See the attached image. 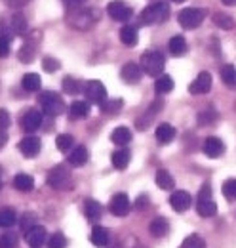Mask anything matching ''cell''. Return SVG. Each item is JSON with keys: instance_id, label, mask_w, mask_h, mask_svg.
I'll use <instances>...</instances> for the list:
<instances>
[{"instance_id": "obj_55", "label": "cell", "mask_w": 236, "mask_h": 248, "mask_svg": "<svg viewBox=\"0 0 236 248\" xmlns=\"http://www.w3.org/2000/svg\"><path fill=\"white\" fill-rule=\"evenodd\" d=\"M174 2H185V0H174Z\"/></svg>"}, {"instance_id": "obj_54", "label": "cell", "mask_w": 236, "mask_h": 248, "mask_svg": "<svg viewBox=\"0 0 236 248\" xmlns=\"http://www.w3.org/2000/svg\"><path fill=\"white\" fill-rule=\"evenodd\" d=\"M0 189H2V170H0Z\"/></svg>"}, {"instance_id": "obj_13", "label": "cell", "mask_w": 236, "mask_h": 248, "mask_svg": "<svg viewBox=\"0 0 236 248\" xmlns=\"http://www.w3.org/2000/svg\"><path fill=\"white\" fill-rule=\"evenodd\" d=\"M202 149H204V153H206L209 158H217V156H221L225 153V143H223V140H219V138H215V136H209V138L204 140Z\"/></svg>"}, {"instance_id": "obj_45", "label": "cell", "mask_w": 236, "mask_h": 248, "mask_svg": "<svg viewBox=\"0 0 236 248\" xmlns=\"http://www.w3.org/2000/svg\"><path fill=\"white\" fill-rule=\"evenodd\" d=\"M34 221H36V216L32 212H25L23 217H21V229L27 233L30 227H34Z\"/></svg>"}, {"instance_id": "obj_15", "label": "cell", "mask_w": 236, "mask_h": 248, "mask_svg": "<svg viewBox=\"0 0 236 248\" xmlns=\"http://www.w3.org/2000/svg\"><path fill=\"white\" fill-rule=\"evenodd\" d=\"M25 241L30 248H40L46 243V229L42 225H34L25 233Z\"/></svg>"}, {"instance_id": "obj_18", "label": "cell", "mask_w": 236, "mask_h": 248, "mask_svg": "<svg viewBox=\"0 0 236 248\" xmlns=\"http://www.w3.org/2000/svg\"><path fill=\"white\" fill-rule=\"evenodd\" d=\"M154 136H156V140H158V143H160V145H166V143L174 141V138H176V128H174L172 124L162 123V124H158V126H156Z\"/></svg>"}, {"instance_id": "obj_53", "label": "cell", "mask_w": 236, "mask_h": 248, "mask_svg": "<svg viewBox=\"0 0 236 248\" xmlns=\"http://www.w3.org/2000/svg\"><path fill=\"white\" fill-rule=\"evenodd\" d=\"M73 2H76V4H84V2H88V0H73Z\"/></svg>"}, {"instance_id": "obj_48", "label": "cell", "mask_w": 236, "mask_h": 248, "mask_svg": "<svg viewBox=\"0 0 236 248\" xmlns=\"http://www.w3.org/2000/svg\"><path fill=\"white\" fill-rule=\"evenodd\" d=\"M12 34H14V31H10V29H8V25H6L4 21H0V38L10 40V38H12Z\"/></svg>"}, {"instance_id": "obj_8", "label": "cell", "mask_w": 236, "mask_h": 248, "mask_svg": "<svg viewBox=\"0 0 236 248\" xmlns=\"http://www.w3.org/2000/svg\"><path fill=\"white\" fill-rule=\"evenodd\" d=\"M107 12H109V16H111L115 21H128V19L133 16V10H132L128 4H124L122 0H113V2L107 6Z\"/></svg>"}, {"instance_id": "obj_27", "label": "cell", "mask_w": 236, "mask_h": 248, "mask_svg": "<svg viewBox=\"0 0 236 248\" xmlns=\"http://www.w3.org/2000/svg\"><path fill=\"white\" fill-rule=\"evenodd\" d=\"M14 187L17 189V191H21V193H27V191H32V187H34V180H32V176L29 174H17L15 178H14Z\"/></svg>"}, {"instance_id": "obj_6", "label": "cell", "mask_w": 236, "mask_h": 248, "mask_svg": "<svg viewBox=\"0 0 236 248\" xmlns=\"http://www.w3.org/2000/svg\"><path fill=\"white\" fill-rule=\"evenodd\" d=\"M84 93H86L89 103H93V105H103L107 101V90L101 80H88L84 86Z\"/></svg>"}, {"instance_id": "obj_33", "label": "cell", "mask_w": 236, "mask_h": 248, "mask_svg": "<svg viewBox=\"0 0 236 248\" xmlns=\"http://www.w3.org/2000/svg\"><path fill=\"white\" fill-rule=\"evenodd\" d=\"M221 80L225 82V86L236 88V67L235 65H225L221 69Z\"/></svg>"}, {"instance_id": "obj_4", "label": "cell", "mask_w": 236, "mask_h": 248, "mask_svg": "<svg viewBox=\"0 0 236 248\" xmlns=\"http://www.w3.org/2000/svg\"><path fill=\"white\" fill-rule=\"evenodd\" d=\"M141 69L143 73H147L148 77H160L162 71H164V65H166V60L160 52H147L141 56Z\"/></svg>"}, {"instance_id": "obj_36", "label": "cell", "mask_w": 236, "mask_h": 248, "mask_svg": "<svg viewBox=\"0 0 236 248\" xmlns=\"http://www.w3.org/2000/svg\"><path fill=\"white\" fill-rule=\"evenodd\" d=\"M15 210H12V208H2L0 210V227H12L14 223H15Z\"/></svg>"}, {"instance_id": "obj_34", "label": "cell", "mask_w": 236, "mask_h": 248, "mask_svg": "<svg viewBox=\"0 0 236 248\" xmlns=\"http://www.w3.org/2000/svg\"><path fill=\"white\" fill-rule=\"evenodd\" d=\"M179 248H206V241H204L200 235L192 233V235H189V237L181 243V247Z\"/></svg>"}, {"instance_id": "obj_28", "label": "cell", "mask_w": 236, "mask_h": 248, "mask_svg": "<svg viewBox=\"0 0 236 248\" xmlns=\"http://www.w3.org/2000/svg\"><path fill=\"white\" fill-rule=\"evenodd\" d=\"M40 77L36 75V73H27V75H23V78H21V86H23V90H27V92H38L40 90Z\"/></svg>"}, {"instance_id": "obj_22", "label": "cell", "mask_w": 236, "mask_h": 248, "mask_svg": "<svg viewBox=\"0 0 236 248\" xmlns=\"http://www.w3.org/2000/svg\"><path fill=\"white\" fill-rule=\"evenodd\" d=\"M162 101L158 99V101H154V103H150V107L147 109V113H145V117L143 119H139L137 123H135V126L139 128V130H147L148 123H150V119H154V115H158L160 113V109H162Z\"/></svg>"}, {"instance_id": "obj_16", "label": "cell", "mask_w": 236, "mask_h": 248, "mask_svg": "<svg viewBox=\"0 0 236 248\" xmlns=\"http://www.w3.org/2000/svg\"><path fill=\"white\" fill-rule=\"evenodd\" d=\"M19 151L27 158H32L40 153V140L36 136H27L19 141Z\"/></svg>"}, {"instance_id": "obj_44", "label": "cell", "mask_w": 236, "mask_h": 248, "mask_svg": "<svg viewBox=\"0 0 236 248\" xmlns=\"http://www.w3.org/2000/svg\"><path fill=\"white\" fill-rule=\"evenodd\" d=\"M19 60L23 63H29L34 60V48L32 46H29V44H25L21 50H19Z\"/></svg>"}, {"instance_id": "obj_37", "label": "cell", "mask_w": 236, "mask_h": 248, "mask_svg": "<svg viewBox=\"0 0 236 248\" xmlns=\"http://www.w3.org/2000/svg\"><path fill=\"white\" fill-rule=\"evenodd\" d=\"M12 31H14V34H23L27 31V19L21 14H15L12 17Z\"/></svg>"}, {"instance_id": "obj_5", "label": "cell", "mask_w": 236, "mask_h": 248, "mask_svg": "<svg viewBox=\"0 0 236 248\" xmlns=\"http://www.w3.org/2000/svg\"><path fill=\"white\" fill-rule=\"evenodd\" d=\"M196 212L202 217H211L217 214V204L211 199V189L209 186H204L198 193V202H196Z\"/></svg>"}, {"instance_id": "obj_47", "label": "cell", "mask_w": 236, "mask_h": 248, "mask_svg": "<svg viewBox=\"0 0 236 248\" xmlns=\"http://www.w3.org/2000/svg\"><path fill=\"white\" fill-rule=\"evenodd\" d=\"M12 123V119H10V113L6 111V109H0V132H4L8 126Z\"/></svg>"}, {"instance_id": "obj_38", "label": "cell", "mask_w": 236, "mask_h": 248, "mask_svg": "<svg viewBox=\"0 0 236 248\" xmlns=\"http://www.w3.org/2000/svg\"><path fill=\"white\" fill-rule=\"evenodd\" d=\"M73 143H74V138L71 136V134H59L58 140H56V147H58L59 151H69L71 147H73Z\"/></svg>"}, {"instance_id": "obj_14", "label": "cell", "mask_w": 236, "mask_h": 248, "mask_svg": "<svg viewBox=\"0 0 236 248\" xmlns=\"http://www.w3.org/2000/svg\"><path fill=\"white\" fill-rule=\"evenodd\" d=\"M191 202H192V199H191V195L187 191H174L172 197H170V204H172V208L176 212L189 210L191 208Z\"/></svg>"}, {"instance_id": "obj_23", "label": "cell", "mask_w": 236, "mask_h": 248, "mask_svg": "<svg viewBox=\"0 0 236 248\" xmlns=\"http://www.w3.org/2000/svg\"><path fill=\"white\" fill-rule=\"evenodd\" d=\"M89 113V105L86 101H73L71 107H69V117L73 121H78V119H86Z\"/></svg>"}, {"instance_id": "obj_31", "label": "cell", "mask_w": 236, "mask_h": 248, "mask_svg": "<svg viewBox=\"0 0 236 248\" xmlns=\"http://www.w3.org/2000/svg\"><path fill=\"white\" fill-rule=\"evenodd\" d=\"M84 212H86V217H88V219H99L101 214H103V208H101V204H99L97 201L88 199V201L84 202Z\"/></svg>"}, {"instance_id": "obj_2", "label": "cell", "mask_w": 236, "mask_h": 248, "mask_svg": "<svg viewBox=\"0 0 236 248\" xmlns=\"http://www.w3.org/2000/svg\"><path fill=\"white\" fill-rule=\"evenodd\" d=\"M38 103L42 107V111L50 117H58L65 111V101L58 92H52V90H46L38 95Z\"/></svg>"}, {"instance_id": "obj_10", "label": "cell", "mask_w": 236, "mask_h": 248, "mask_svg": "<svg viewBox=\"0 0 236 248\" xmlns=\"http://www.w3.org/2000/svg\"><path fill=\"white\" fill-rule=\"evenodd\" d=\"M141 75H143V69H141L139 63H135V62H128L124 67H122V71H120L122 80L128 82V84H135V82H139V80H141Z\"/></svg>"}, {"instance_id": "obj_46", "label": "cell", "mask_w": 236, "mask_h": 248, "mask_svg": "<svg viewBox=\"0 0 236 248\" xmlns=\"http://www.w3.org/2000/svg\"><path fill=\"white\" fill-rule=\"evenodd\" d=\"M215 119H217V113L211 111V109H209V111H202V113L198 115V123L200 124H209V123H213Z\"/></svg>"}, {"instance_id": "obj_43", "label": "cell", "mask_w": 236, "mask_h": 248, "mask_svg": "<svg viewBox=\"0 0 236 248\" xmlns=\"http://www.w3.org/2000/svg\"><path fill=\"white\" fill-rule=\"evenodd\" d=\"M59 65H61V63H59L56 58H50V56H46V58L42 60V69H44L46 73H56L59 69Z\"/></svg>"}, {"instance_id": "obj_42", "label": "cell", "mask_w": 236, "mask_h": 248, "mask_svg": "<svg viewBox=\"0 0 236 248\" xmlns=\"http://www.w3.org/2000/svg\"><path fill=\"white\" fill-rule=\"evenodd\" d=\"M67 247V239L63 233H54L48 241V248H65Z\"/></svg>"}, {"instance_id": "obj_9", "label": "cell", "mask_w": 236, "mask_h": 248, "mask_svg": "<svg viewBox=\"0 0 236 248\" xmlns=\"http://www.w3.org/2000/svg\"><path fill=\"white\" fill-rule=\"evenodd\" d=\"M69 184V172H67V168L65 166H54L52 170H50V174H48V186L54 187V189H63V187Z\"/></svg>"}, {"instance_id": "obj_29", "label": "cell", "mask_w": 236, "mask_h": 248, "mask_svg": "<svg viewBox=\"0 0 236 248\" xmlns=\"http://www.w3.org/2000/svg\"><path fill=\"white\" fill-rule=\"evenodd\" d=\"M137 29L135 27H132V25H126V27H122L120 29V40H122V44H126V46H135L137 44Z\"/></svg>"}, {"instance_id": "obj_39", "label": "cell", "mask_w": 236, "mask_h": 248, "mask_svg": "<svg viewBox=\"0 0 236 248\" xmlns=\"http://www.w3.org/2000/svg\"><path fill=\"white\" fill-rule=\"evenodd\" d=\"M221 193H223V197L225 199H229V201H236V178H231V180H227L223 187H221Z\"/></svg>"}, {"instance_id": "obj_52", "label": "cell", "mask_w": 236, "mask_h": 248, "mask_svg": "<svg viewBox=\"0 0 236 248\" xmlns=\"http://www.w3.org/2000/svg\"><path fill=\"white\" fill-rule=\"evenodd\" d=\"M223 4H227V6H236V0H223Z\"/></svg>"}, {"instance_id": "obj_21", "label": "cell", "mask_w": 236, "mask_h": 248, "mask_svg": "<svg viewBox=\"0 0 236 248\" xmlns=\"http://www.w3.org/2000/svg\"><path fill=\"white\" fill-rule=\"evenodd\" d=\"M67 160H69V164H73V166H84L86 162H88V149L84 147V145H78L76 149H73L71 151V155L67 156Z\"/></svg>"}, {"instance_id": "obj_19", "label": "cell", "mask_w": 236, "mask_h": 248, "mask_svg": "<svg viewBox=\"0 0 236 248\" xmlns=\"http://www.w3.org/2000/svg\"><path fill=\"white\" fill-rule=\"evenodd\" d=\"M109 239H111V235H109V229L107 227H101V225H95L93 229H91V235H89V241L95 245V247L103 248L109 245Z\"/></svg>"}, {"instance_id": "obj_49", "label": "cell", "mask_w": 236, "mask_h": 248, "mask_svg": "<svg viewBox=\"0 0 236 248\" xmlns=\"http://www.w3.org/2000/svg\"><path fill=\"white\" fill-rule=\"evenodd\" d=\"M147 206H148V197H147V195L137 197V201H135V208H137V210H145Z\"/></svg>"}, {"instance_id": "obj_51", "label": "cell", "mask_w": 236, "mask_h": 248, "mask_svg": "<svg viewBox=\"0 0 236 248\" xmlns=\"http://www.w3.org/2000/svg\"><path fill=\"white\" fill-rule=\"evenodd\" d=\"M6 141H8V136H6L4 132H0V149L6 145Z\"/></svg>"}, {"instance_id": "obj_20", "label": "cell", "mask_w": 236, "mask_h": 248, "mask_svg": "<svg viewBox=\"0 0 236 248\" xmlns=\"http://www.w3.org/2000/svg\"><path fill=\"white\" fill-rule=\"evenodd\" d=\"M168 50H170V54H172L174 58H181V56H185V54H187V40H185L181 34L172 36V38H170V42H168Z\"/></svg>"}, {"instance_id": "obj_32", "label": "cell", "mask_w": 236, "mask_h": 248, "mask_svg": "<svg viewBox=\"0 0 236 248\" xmlns=\"http://www.w3.org/2000/svg\"><path fill=\"white\" fill-rule=\"evenodd\" d=\"M213 23L217 25V27H221V29H225V31H231V29H235V19L231 17V16H227V14H223V12H217V14H213Z\"/></svg>"}, {"instance_id": "obj_35", "label": "cell", "mask_w": 236, "mask_h": 248, "mask_svg": "<svg viewBox=\"0 0 236 248\" xmlns=\"http://www.w3.org/2000/svg\"><path fill=\"white\" fill-rule=\"evenodd\" d=\"M80 90H82V86H80V82H78L76 78H73V77H65V78H63V92L65 93L76 95Z\"/></svg>"}, {"instance_id": "obj_24", "label": "cell", "mask_w": 236, "mask_h": 248, "mask_svg": "<svg viewBox=\"0 0 236 248\" xmlns=\"http://www.w3.org/2000/svg\"><path fill=\"white\" fill-rule=\"evenodd\" d=\"M130 158H132V153H130L128 149H117V151L113 153V156H111L113 166H115L117 170H124V168H128Z\"/></svg>"}, {"instance_id": "obj_17", "label": "cell", "mask_w": 236, "mask_h": 248, "mask_svg": "<svg viewBox=\"0 0 236 248\" xmlns=\"http://www.w3.org/2000/svg\"><path fill=\"white\" fill-rule=\"evenodd\" d=\"M148 231H150V235H152V237L162 239V237H166V235H168V231H170V223H168V219H166V217L158 216L148 223Z\"/></svg>"}, {"instance_id": "obj_11", "label": "cell", "mask_w": 236, "mask_h": 248, "mask_svg": "<svg viewBox=\"0 0 236 248\" xmlns=\"http://www.w3.org/2000/svg\"><path fill=\"white\" fill-rule=\"evenodd\" d=\"M109 210L118 217L126 216V214L130 212V199H128V195H126V193H117V195L111 199Z\"/></svg>"}, {"instance_id": "obj_3", "label": "cell", "mask_w": 236, "mask_h": 248, "mask_svg": "<svg viewBox=\"0 0 236 248\" xmlns=\"http://www.w3.org/2000/svg\"><path fill=\"white\" fill-rule=\"evenodd\" d=\"M206 17V12L200 10V8H183L179 14H177V21L183 29H196L202 25Z\"/></svg>"}, {"instance_id": "obj_26", "label": "cell", "mask_w": 236, "mask_h": 248, "mask_svg": "<svg viewBox=\"0 0 236 248\" xmlns=\"http://www.w3.org/2000/svg\"><path fill=\"white\" fill-rule=\"evenodd\" d=\"M154 180H156V186L160 187V189H164V191H170V189L176 187V180H174V176L168 170H158Z\"/></svg>"}, {"instance_id": "obj_30", "label": "cell", "mask_w": 236, "mask_h": 248, "mask_svg": "<svg viewBox=\"0 0 236 248\" xmlns=\"http://www.w3.org/2000/svg\"><path fill=\"white\" fill-rule=\"evenodd\" d=\"M154 90L156 93H168L174 90V78L170 75H160L154 80Z\"/></svg>"}, {"instance_id": "obj_7", "label": "cell", "mask_w": 236, "mask_h": 248, "mask_svg": "<svg viewBox=\"0 0 236 248\" xmlns=\"http://www.w3.org/2000/svg\"><path fill=\"white\" fill-rule=\"evenodd\" d=\"M19 124H21V128H23L25 132L32 134L34 130H38V128L42 126V113L36 111V109H32V107H30V109H25V113L21 115Z\"/></svg>"}, {"instance_id": "obj_12", "label": "cell", "mask_w": 236, "mask_h": 248, "mask_svg": "<svg viewBox=\"0 0 236 248\" xmlns=\"http://www.w3.org/2000/svg\"><path fill=\"white\" fill-rule=\"evenodd\" d=\"M211 90V75L207 71H202L189 86V92L194 93V95H200V93H206Z\"/></svg>"}, {"instance_id": "obj_50", "label": "cell", "mask_w": 236, "mask_h": 248, "mask_svg": "<svg viewBox=\"0 0 236 248\" xmlns=\"http://www.w3.org/2000/svg\"><path fill=\"white\" fill-rule=\"evenodd\" d=\"M10 54V40L0 38V58H6Z\"/></svg>"}, {"instance_id": "obj_1", "label": "cell", "mask_w": 236, "mask_h": 248, "mask_svg": "<svg viewBox=\"0 0 236 248\" xmlns=\"http://www.w3.org/2000/svg\"><path fill=\"white\" fill-rule=\"evenodd\" d=\"M168 16H170V6L166 2H154V4H148L141 12V23L143 25L164 23L168 19Z\"/></svg>"}, {"instance_id": "obj_41", "label": "cell", "mask_w": 236, "mask_h": 248, "mask_svg": "<svg viewBox=\"0 0 236 248\" xmlns=\"http://www.w3.org/2000/svg\"><path fill=\"white\" fill-rule=\"evenodd\" d=\"M0 248H17V237H15V233H4V235H0Z\"/></svg>"}, {"instance_id": "obj_40", "label": "cell", "mask_w": 236, "mask_h": 248, "mask_svg": "<svg viewBox=\"0 0 236 248\" xmlns=\"http://www.w3.org/2000/svg\"><path fill=\"white\" fill-rule=\"evenodd\" d=\"M122 107V99H107L103 105H101V111L105 115H117Z\"/></svg>"}, {"instance_id": "obj_25", "label": "cell", "mask_w": 236, "mask_h": 248, "mask_svg": "<svg viewBox=\"0 0 236 248\" xmlns=\"http://www.w3.org/2000/svg\"><path fill=\"white\" fill-rule=\"evenodd\" d=\"M111 141L117 143V145H128L132 141V132L126 126H118L111 134Z\"/></svg>"}]
</instances>
